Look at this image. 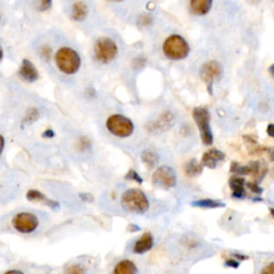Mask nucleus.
Segmentation results:
<instances>
[{"mask_svg": "<svg viewBox=\"0 0 274 274\" xmlns=\"http://www.w3.org/2000/svg\"><path fill=\"white\" fill-rule=\"evenodd\" d=\"M152 183L162 189H173L177 184V175L173 167L163 165L157 167L152 175Z\"/></svg>", "mask_w": 274, "mask_h": 274, "instance_id": "8", "label": "nucleus"}, {"mask_svg": "<svg viewBox=\"0 0 274 274\" xmlns=\"http://www.w3.org/2000/svg\"><path fill=\"white\" fill-rule=\"evenodd\" d=\"M3 55H4L3 48H2V46H0V61H2V59H3Z\"/></svg>", "mask_w": 274, "mask_h": 274, "instance_id": "38", "label": "nucleus"}, {"mask_svg": "<svg viewBox=\"0 0 274 274\" xmlns=\"http://www.w3.org/2000/svg\"><path fill=\"white\" fill-rule=\"evenodd\" d=\"M245 180L242 177L239 176H233L231 179H229V188L233 191V197L237 199H241L245 196Z\"/></svg>", "mask_w": 274, "mask_h": 274, "instance_id": "15", "label": "nucleus"}, {"mask_svg": "<svg viewBox=\"0 0 274 274\" xmlns=\"http://www.w3.org/2000/svg\"><path fill=\"white\" fill-rule=\"evenodd\" d=\"M4 274H25L22 270H17V269H11L6 271Z\"/></svg>", "mask_w": 274, "mask_h": 274, "instance_id": "34", "label": "nucleus"}, {"mask_svg": "<svg viewBox=\"0 0 274 274\" xmlns=\"http://www.w3.org/2000/svg\"><path fill=\"white\" fill-rule=\"evenodd\" d=\"M128 229L131 233H136V232L140 231V227L138 225H136V224H130Z\"/></svg>", "mask_w": 274, "mask_h": 274, "instance_id": "33", "label": "nucleus"}, {"mask_svg": "<svg viewBox=\"0 0 274 274\" xmlns=\"http://www.w3.org/2000/svg\"><path fill=\"white\" fill-rule=\"evenodd\" d=\"M174 116L171 113H165L153 123L154 131H166L173 127Z\"/></svg>", "mask_w": 274, "mask_h": 274, "instance_id": "19", "label": "nucleus"}, {"mask_svg": "<svg viewBox=\"0 0 274 274\" xmlns=\"http://www.w3.org/2000/svg\"><path fill=\"white\" fill-rule=\"evenodd\" d=\"M224 266L227 268H232V269H238L240 266V261H238L235 258H231V259H226L224 262Z\"/></svg>", "mask_w": 274, "mask_h": 274, "instance_id": "27", "label": "nucleus"}, {"mask_svg": "<svg viewBox=\"0 0 274 274\" xmlns=\"http://www.w3.org/2000/svg\"><path fill=\"white\" fill-rule=\"evenodd\" d=\"M270 213H271V215L274 217V208H271V209H270Z\"/></svg>", "mask_w": 274, "mask_h": 274, "instance_id": "39", "label": "nucleus"}, {"mask_svg": "<svg viewBox=\"0 0 274 274\" xmlns=\"http://www.w3.org/2000/svg\"><path fill=\"white\" fill-rule=\"evenodd\" d=\"M54 136H55V132L52 130H46L43 133V137H45V138H52Z\"/></svg>", "mask_w": 274, "mask_h": 274, "instance_id": "32", "label": "nucleus"}, {"mask_svg": "<svg viewBox=\"0 0 274 274\" xmlns=\"http://www.w3.org/2000/svg\"><path fill=\"white\" fill-rule=\"evenodd\" d=\"M224 160H225V154L221 151V150L212 148L202 154L200 163L205 167L213 170L221 162H223Z\"/></svg>", "mask_w": 274, "mask_h": 274, "instance_id": "10", "label": "nucleus"}, {"mask_svg": "<svg viewBox=\"0 0 274 274\" xmlns=\"http://www.w3.org/2000/svg\"><path fill=\"white\" fill-rule=\"evenodd\" d=\"M269 155L271 160L274 162V149H269Z\"/></svg>", "mask_w": 274, "mask_h": 274, "instance_id": "36", "label": "nucleus"}, {"mask_svg": "<svg viewBox=\"0 0 274 274\" xmlns=\"http://www.w3.org/2000/svg\"><path fill=\"white\" fill-rule=\"evenodd\" d=\"M126 179L131 180V181H134V182H136V183H138V184H141V183L144 182L143 178H141V176H140L136 171H134V170H130V171L127 173V175H126Z\"/></svg>", "mask_w": 274, "mask_h": 274, "instance_id": "24", "label": "nucleus"}, {"mask_svg": "<svg viewBox=\"0 0 274 274\" xmlns=\"http://www.w3.org/2000/svg\"><path fill=\"white\" fill-rule=\"evenodd\" d=\"M233 257L235 259H237L238 261H244V260L249 259V256L244 255V254H241V253H235V254H233Z\"/></svg>", "mask_w": 274, "mask_h": 274, "instance_id": "28", "label": "nucleus"}, {"mask_svg": "<svg viewBox=\"0 0 274 274\" xmlns=\"http://www.w3.org/2000/svg\"><path fill=\"white\" fill-rule=\"evenodd\" d=\"M164 55L171 60H182L190 52L189 43L179 34H172L164 41Z\"/></svg>", "mask_w": 274, "mask_h": 274, "instance_id": "3", "label": "nucleus"}, {"mask_svg": "<svg viewBox=\"0 0 274 274\" xmlns=\"http://www.w3.org/2000/svg\"><path fill=\"white\" fill-rule=\"evenodd\" d=\"M193 118L199 130L202 143L206 146H211L214 138L210 126V112L206 107H196L193 109Z\"/></svg>", "mask_w": 274, "mask_h": 274, "instance_id": "6", "label": "nucleus"}, {"mask_svg": "<svg viewBox=\"0 0 274 274\" xmlns=\"http://www.w3.org/2000/svg\"><path fill=\"white\" fill-rule=\"evenodd\" d=\"M106 129L114 136L127 138L133 134L134 123L125 115L113 114L106 120Z\"/></svg>", "mask_w": 274, "mask_h": 274, "instance_id": "4", "label": "nucleus"}, {"mask_svg": "<svg viewBox=\"0 0 274 274\" xmlns=\"http://www.w3.org/2000/svg\"><path fill=\"white\" fill-rule=\"evenodd\" d=\"M193 207L201 208V209H218L224 208L225 204L221 200H215L211 198H205V199H198L193 201L191 204Z\"/></svg>", "mask_w": 274, "mask_h": 274, "instance_id": "20", "label": "nucleus"}, {"mask_svg": "<svg viewBox=\"0 0 274 274\" xmlns=\"http://www.w3.org/2000/svg\"><path fill=\"white\" fill-rule=\"evenodd\" d=\"M55 63L60 72L67 75H73L81 68L82 58L73 48L61 47L56 52Z\"/></svg>", "mask_w": 274, "mask_h": 274, "instance_id": "2", "label": "nucleus"}, {"mask_svg": "<svg viewBox=\"0 0 274 274\" xmlns=\"http://www.w3.org/2000/svg\"><path fill=\"white\" fill-rule=\"evenodd\" d=\"M269 72H270V74L274 77V64L269 68Z\"/></svg>", "mask_w": 274, "mask_h": 274, "instance_id": "37", "label": "nucleus"}, {"mask_svg": "<svg viewBox=\"0 0 274 274\" xmlns=\"http://www.w3.org/2000/svg\"><path fill=\"white\" fill-rule=\"evenodd\" d=\"M52 6V0H38V9L41 11H46Z\"/></svg>", "mask_w": 274, "mask_h": 274, "instance_id": "25", "label": "nucleus"}, {"mask_svg": "<svg viewBox=\"0 0 274 274\" xmlns=\"http://www.w3.org/2000/svg\"><path fill=\"white\" fill-rule=\"evenodd\" d=\"M79 196H81V198L84 200V201H88V202H91L92 200H93V197H92V195H91V194H89V193H83V194H81V195H79Z\"/></svg>", "mask_w": 274, "mask_h": 274, "instance_id": "30", "label": "nucleus"}, {"mask_svg": "<svg viewBox=\"0 0 274 274\" xmlns=\"http://www.w3.org/2000/svg\"><path fill=\"white\" fill-rule=\"evenodd\" d=\"M260 170L259 162H251L249 165H240L239 163L233 162L231 165V172L235 176H247V175H257Z\"/></svg>", "mask_w": 274, "mask_h": 274, "instance_id": "12", "label": "nucleus"}, {"mask_svg": "<svg viewBox=\"0 0 274 274\" xmlns=\"http://www.w3.org/2000/svg\"><path fill=\"white\" fill-rule=\"evenodd\" d=\"M11 225L17 233L23 235L33 234L40 226V218L37 214L31 212H19L16 213L12 220Z\"/></svg>", "mask_w": 274, "mask_h": 274, "instance_id": "5", "label": "nucleus"}, {"mask_svg": "<svg viewBox=\"0 0 274 274\" xmlns=\"http://www.w3.org/2000/svg\"><path fill=\"white\" fill-rule=\"evenodd\" d=\"M213 0H190L192 11L197 15H206L212 8Z\"/></svg>", "mask_w": 274, "mask_h": 274, "instance_id": "17", "label": "nucleus"}, {"mask_svg": "<svg viewBox=\"0 0 274 274\" xmlns=\"http://www.w3.org/2000/svg\"><path fill=\"white\" fill-rule=\"evenodd\" d=\"M121 206L131 213L144 214L149 210L150 202L146 194L139 189H129L121 195Z\"/></svg>", "mask_w": 274, "mask_h": 274, "instance_id": "1", "label": "nucleus"}, {"mask_svg": "<svg viewBox=\"0 0 274 274\" xmlns=\"http://www.w3.org/2000/svg\"><path fill=\"white\" fill-rule=\"evenodd\" d=\"M153 244H154L153 236L151 234H150V233H145L135 242L134 247H133V252L135 254H137V255L145 254V253L149 252L150 250L152 249Z\"/></svg>", "mask_w": 274, "mask_h": 274, "instance_id": "13", "label": "nucleus"}, {"mask_svg": "<svg viewBox=\"0 0 274 274\" xmlns=\"http://www.w3.org/2000/svg\"><path fill=\"white\" fill-rule=\"evenodd\" d=\"M260 274H274V262L268 264V266L262 270Z\"/></svg>", "mask_w": 274, "mask_h": 274, "instance_id": "29", "label": "nucleus"}, {"mask_svg": "<svg viewBox=\"0 0 274 274\" xmlns=\"http://www.w3.org/2000/svg\"><path fill=\"white\" fill-rule=\"evenodd\" d=\"M65 274H87V269L81 263H72L66 268Z\"/></svg>", "mask_w": 274, "mask_h": 274, "instance_id": "23", "label": "nucleus"}, {"mask_svg": "<svg viewBox=\"0 0 274 274\" xmlns=\"http://www.w3.org/2000/svg\"><path fill=\"white\" fill-rule=\"evenodd\" d=\"M26 198L31 202H43V204L48 206L51 210H58L60 208V205L57 201L48 199L42 192L38 190H29L27 194H26Z\"/></svg>", "mask_w": 274, "mask_h": 274, "instance_id": "14", "label": "nucleus"}, {"mask_svg": "<svg viewBox=\"0 0 274 274\" xmlns=\"http://www.w3.org/2000/svg\"><path fill=\"white\" fill-rule=\"evenodd\" d=\"M94 55L102 64H109L118 55V46L109 38H101L94 45Z\"/></svg>", "mask_w": 274, "mask_h": 274, "instance_id": "7", "label": "nucleus"}, {"mask_svg": "<svg viewBox=\"0 0 274 274\" xmlns=\"http://www.w3.org/2000/svg\"><path fill=\"white\" fill-rule=\"evenodd\" d=\"M5 147H6V140L5 137L0 134V157H2L4 151H5Z\"/></svg>", "mask_w": 274, "mask_h": 274, "instance_id": "31", "label": "nucleus"}, {"mask_svg": "<svg viewBox=\"0 0 274 274\" xmlns=\"http://www.w3.org/2000/svg\"><path fill=\"white\" fill-rule=\"evenodd\" d=\"M247 188H249L253 193L257 194V195H260V194L263 192V189L259 187V184L255 183V182H249L247 183Z\"/></svg>", "mask_w": 274, "mask_h": 274, "instance_id": "26", "label": "nucleus"}, {"mask_svg": "<svg viewBox=\"0 0 274 274\" xmlns=\"http://www.w3.org/2000/svg\"><path fill=\"white\" fill-rule=\"evenodd\" d=\"M140 160L148 167V169L151 170L156 167L158 163H160V156H158V154L155 151H153V150L146 149L141 152Z\"/></svg>", "mask_w": 274, "mask_h": 274, "instance_id": "18", "label": "nucleus"}, {"mask_svg": "<svg viewBox=\"0 0 274 274\" xmlns=\"http://www.w3.org/2000/svg\"><path fill=\"white\" fill-rule=\"evenodd\" d=\"M245 140H247V143H251V144H256L257 143V140H256L253 136H249V135H246L243 137Z\"/></svg>", "mask_w": 274, "mask_h": 274, "instance_id": "35", "label": "nucleus"}, {"mask_svg": "<svg viewBox=\"0 0 274 274\" xmlns=\"http://www.w3.org/2000/svg\"><path fill=\"white\" fill-rule=\"evenodd\" d=\"M222 75V66L216 60H208L200 67V77L209 89H211L216 79Z\"/></svg>", "mask_w": 274, "mask_h": 274, "instance_id": "9", "label": "nucleus"}, {"mask_svg": "<svg viewBox=\"0 0 274 274\" xmlns=\"http://www.w3.org/2000/svg\"><path fill=\"white\" fill-rule=\"evenodd\" d=\"M88 14V7L85 3L78 0V2H75L72 6V19L75 21H84L86 19V16Z\"/></svg>", "mask_w": 274, "mask_h": 274, "instance_id": "21", "label": "nucleus"}, {"mask_svg": "<svg viewBox=\"0 0 274 274\" xmlns=\"http://www.w3.org/2000/svg\"><path fill=\"white\" fill-rule=\"evenodd\" d=\"M109 2H117V3H119V2H123V0H109Z\"/></svg>", "mask_w": 274, "mask_h": 274, "instance_id": "41", "label": "nucleus"}, {"mask_svg": "<svg viewBox=\"0 0 274 274\" xmlns=\"http://www.w3.org/2000/svg\"><path fill=\"white\" fill-rule=\"evenodd\" d=\"M113 274H137V267L132 260L122 259L115 266Z\"/></svg>", "mask_w": 274, "mask_h": 274, "instance_id": "16", "label": "nucleus"}, {"mask_svg": "<svg viewBox=\"0 0 274 274\" xmlns=\"http://www.w3.org/2000/svg\"><path fill=\"white\" fill-rule=\"evenodd\" d=\"M253 200H256V201H262V198H253Z\"/></svg>", "mask_w": 274, "mask_h": 274, "instance_id": "40", "label": "nucleus"}, {"mask_svg": "<svg viewBox=\"0 0 274 274\" xmlns=\"http://www.w3.org/2000/svg\"><path fill=\"white\" fill-rule=\"evenodd\" d=\"M202 171H204V165L195 160V158L189 161L184 166V172L189 177H197L202 174Z\"/></svg>", "mask_w": 274, "mask_h": 274, "instance_id": "22", "label": "nucleus"}, {"mask_svg": "<svg viewBox=\"0 0 274 274\" xmlns=\"http://www.w3.org/2000/svg\"><path fill=\"white\" fill-rule=\"evenodd\" d=\"M19 74L24 81L28 83H33L39 78L38 70L29 59L23 60L20 71H19Z\"/></svg>", "mask_w": 274, "mask_h": 274, "instance_id": "11", "label": "nucleus"}]
</instances>
